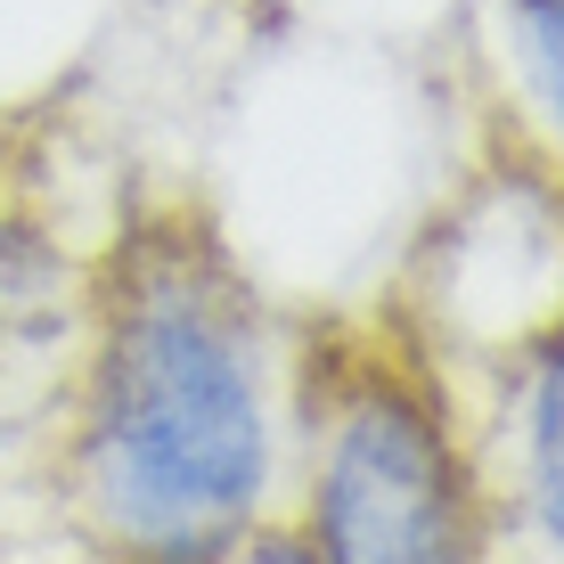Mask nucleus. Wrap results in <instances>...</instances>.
<instances>
[{"instance_id": "7ed1b4c3", "label": "nucleus", "mask_w": 564, "mask_h": 564, "mask_svg": "<svg viewBox=\"0 0 564 564\" xmlns=\"http://www.w3.org/2000/svg\"><path fill=\"white\" fill-rule=\"evenodd\" d=\"M508 434H516V516L540 556L564 564V319L508 360Z\"/></svg>"}, {"instance_id": "423d86ee", "label": "nucleus", "mask_w": 564, "mask_h": 564, "mask_svg": "<svg viewBox=\"0 0 564 564\" xmlns=\"http://www.w3.org/2000/svg\"><path fill=\"white\" fill-rule=\"evenodd\" d=\"M140 9H181V0H140Z\"/></svg>"}, {"instance_id": "39448f33", "label": "nucleus", "mask_w": 564, "mask_h": 564, "mask_svg": "<svg viewBox=\"0 0 564 564\" xmlns=\"http://www.w3.org/2000/svg\"><path fill=\"white\" fill-rule=\"evenodd\" d=\"M238 564H319V556H311V540H303V532H295L286 516H270L262 532H254V540L238 549Z\"/></svg>"}, {"instance_id": "20e7f679", "label": "nucleus", "mask_w": 564, "mask_h": 564, "mask_svg": "<svg viewBox=\"0 0 564 564\" xmlns=\"http://www.w3.org/2000/svg\"><path fill=\"white\" fill-rule=\"evenodd\" d=\"M508 17V57L532 123L564 148V0H499Z\"/></svg>"}, {"instance_id": "f257e3e1", "label": "nucleus", "mask_w": 564, "mask_h": 564, "mask_svg": "<svg viewBox=\"0 0 564 564\" xmlns=\"http://www.w3.org/2000/svg\"><path fill=\"white\" fill-rule=\"evenodd\" d=\"M286 352L270 303L188 205L115 229L83 270L50 482L99 564H238L279 516Z\"/></svg>"}, {"instance_id": "f03ea898", "label": "nucleus", "mask_w": 564, "mask_h": 564, "mask_svg": "<svg viewBox=\"0 0 564 564\" xmlns=\"http://www.w3.org/2000/svg\"><path fill=\"white\" fill-rule=\"evenodd\" d=\"M286 523L319 564H499V491L401 319L311 327L286 352Z\"/></svg>"}]
</instances>
